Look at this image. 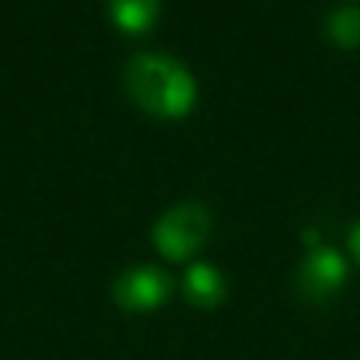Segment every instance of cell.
Instances as JSON below:
<instances>
[{"label": "cell", "instance_id": "cell-1", "mask_svg": "<svg viewBox=\"0 0 360 360\" xmlns=\"http://www.w3.org/2000/svg\"><path fill=\"white\" fill-rule=\"evenodd\" d=\"M124 84L135 104L158 118H183L197 98L191 73L166 53H138L124 68Z\"/></svg>", "mask_w": 360, "mask_h": 360}, {"label": "cell", "instance_id": "cell-2", "mask_svg": "<svg viewBox=\"0 0 360 360\" xmlns=\"http://www.w3.org/2000/svg\"><path fill=\"white\" fill-rule=\"evenodd\" d=\"M208 231H211L208 211L200 202H180L155 222L152 239L166 259L183 262L202 248V242L208 239Z\"/></svg>", "mask_w": 360, "mask_h": 360}, {"label": "cell", "instance_id": "cell-3", "mask_svg": "<svg viewBox=\"0 0 360 360\" xmlns=\"http://www.w3.org/2000/svg\"><path fill=\"white\" fill-rule=\"evenodd\" d=\"M172 292V281L163 270L152 267V264H138L124 270L115 284H112V295L118 301V307L129 309V312H149L158 309Z\"/></svg>", "mask_w": 360, "mask_h": 360}, {"label": "cell", "instance_id": "cell-4", "mask_svg": "<svg viewBox=\"0 0 360 360\" xmlns=\"http://www.w3.org/2000/svg\"><path fill=\"white\" fill-rule=\"evenodd\" d=\"M346 281V262L332 248H312L298 267V290L307 301L332 298Z\"/></svg>", "mask_w": 360, "mask_h": 360}, {"label": "cell", "instance_id": "cell-5", "mask_svg": "<svg viewBox=\"0 0 360 360\" xmlns=\"http://www.w3.org/2000/svg\"><path fill=\"white\" fill-rule=\"evenodd\" d=\"M160 0H110V17L124 34H143L155 25Z\"/></svg>", "mask_w": 360, "mask_h": 360}, {"label": "cell", "instance_id": "cell-6", "mask_svg": "<svg viewBox=\"0 0 360 360\" xmlns=\"http://www.w3.org/2000/svg\"><path fill=\"white\" fill-rule=\"evenodd\" d=\"M186 295L197 307H217L225 295V281H222L219 270L211 264H202V262L191 264L186 273Z\"/></svg>", "mask_w": 360, "mask_h": 360}, {"label": "cell", "instance_id": "cell-7", "mask_svg": "<svg viewBox=\"0 0 360 360\" xmlns=\"http://www.w3.org/2000/svg\"><path fill=\"white\" fill-rule=\"evenodd\" d=\"M326 34L340 48H360V8L340 6L326 20Z\"/></svg>", "mask_w": 360, "mask_h": 360}, {"label": "cell", "instance_id": "cell-8", "mask_svg": "<svg viewBox=\"0 0 360 360\" xmlns=\"http://www.w3.org/2000/svg\"><path fill=\"white\" fill-rule=\"evenodd\" d=\"M349 250H352V256L360 262V222L349 231Z\"/></svg>", "mask_w": 360, "mask_h": 360}]
</instances>
